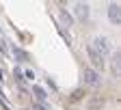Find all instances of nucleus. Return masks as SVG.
Listing matches in <instances>:
<instances>
[{"label":"nucleus","mask_w":121,"mask_h":110,"mask_svg":"<svg viewBox=\"0 0 121 110\" xmlns=\"http://www.w3.org/2000/svg\"><path fill=\"white\" fill-rule=\"evenodd\" d=\"M91 48H93L102 58H106V56H108V52L112 50V45H110V39H108V37H95L93 43H91Z\"/></svg>","instance_id":"nucleus-1"},{"label":"nucleus","mask_w":121,"mask_h":110,"mask_svg":"<svg viewBox=\"0 0 121 110\" xmlns=\"http://www.w3.org/2000/svg\"><path fill=\"white\" fill-rule=\"evenodd\" d=\"M84 82L89 86H99L102 84V78H99V73L95 69H84Z\"/></svg>","instance_id":"nucleus-2"},{"label":"nucleus","mask_w":121,"mask_h":110,"mask_svg":"<svg viewBox=\"0 0 121 110\" xmlns=\"http://www.w3.org/2000/svg\"><path fill=\"white\" fill-rule=\"evenodd\" d=\"M86 54H89V58H91V63H93V67H97V69H102L104 65H106V60L93 50V48H91V45H89V48H86Z\"/></svg>","instance_id":"nucleus-3"},{"label":"nucleus","mask_w":121,"mask_h":110,"mask_svg":"<svg viewBox=\"0 0 121 110\" xmlns=\"http://www.w3.org/2000/svg\"><path fill=\"white\" fill-rule=\"evenodd\" d=\"M108 17H110L112 24H119V20H121V11H119V4H117V2H112V4L108 7Z\"/></svg>","instance_id":"nucleus-4"},{"label":"nucleus","mask_w":121,"mask_h":110,"mask_svg":"<svg viewBox=\"0 0 121 110\" xmlns=\"http://www.w3.org/2000/svg\"><path fill=\"white\" fill-rule=\"evenodd\" d=\"M76 17L82 20V22L89 17V4L86 2H78V4H76Z\"/></svg>","instance_id":"nucleus-5"},{"label":"nucleus","mask_w":121,"mask_h":110,"mask_svg":"<svg viewBox=\"0 0 121 110\" xmlns=\"http://www.w3.org/2000/svg\"><path fill=\"white\" fill-rule=\"evenodd\" d=\"M58 15H60V22H63V26H71V24H73V17H71V15H69L65 9H60Z\"/></svg>","instance_id":"nucleus-6"},{"label":"nucleus","mask_w":121,"mask_h":110,"mask_svg":"<svg viewBox=\"0 0 121 110\" xmlns=\"http://www.w3.org/2000/svg\"><path fill=\"white\" fill-rule=\"evenodd\" d=\"M33 91H35V95H37V99H41V102L45 99V91H43L41 86H33Z\"/></svg>","instance_id":"nucleus-7"},{"label":"nucleus","mask_w":121,"mask_h":110,"mask_svg":"<svg viewBox=\"0 0 121 110\" xmlns=\"http://www.w3.org/2000/svg\"><path fill=\"white\" fill-rule=\"evenodd\" d=\"M13 54H15V56H17L20 60H26V58H28V56H26V54H24V52H22L20 48H13Z\"/></svg>","instance_id":"nucleus-8"},{"label":"nucleus","mask_w":121,"mask_h":110,"mask_svg":"<svg viewBox=\"0 0 121 110\" xmlns=\"http://www.w3.org/2000/svg\"><path fill=\"white\" fill-rule=\"evenodd\" d=\"M13 76L17 78V82H20V84L24 82V78H22V71H20V69H15V71H13Z\"/></svg>","instance_id":"nucleus-9"},{"label":"nucleus","mask_w":121,"mask_h":110,"mask_svg":"<svg viewBox=\"0 0 121 110\" xmlns=\"http://www.w3.org/2000/svg\"><path fill=\"white\" fill-rule=\"evenodd\" d=\"M24 76L28 78V80H33V78H35V71H33V69H26V71H24Z\"/></svg>","instance_id":"nucleus-10"}]
</instances>
